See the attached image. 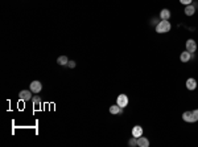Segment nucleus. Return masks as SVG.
Wrapping results in <instances>:
<instances>
[{"mask_svg": "<svg viewBox=\"0 0 198 147\" xmlns=\"http://www.w3.org/2000/svg\"><path fill=\"white\" fill-rule=\"evenodd\" d=\"M170 28H172V25H170L169 20H161L156 25V32L157 33H168Z\"/></svg>", "mask_w": 198, "mask_h": 147, "instance_id": "1", "label": "nucleus"}, {"mask_svg": "<svg viewBox=\"0 0 198 147\" xmlns=\"http://www.w3.org/2000/svg\"><path fill=\"white\" fill-rule=\"evenodd\" d=\"M116 103L120 106L121 109H124L127 105H128V97L126 94H119L118 98H116Z\"/></svg>", "mask_w": 198, "mask_h": 147, "instance_id": "2", "label": "nucleus"}, {"mask_svg": "<svg viewBox=\"0 0 198 147\" xmlns=\"http://www.w3.org/2000/svg\"><path fill=\"white\" fill-rule=\"evenodd\" d=\"M182 119H184L185 122H188V123H194V122H197L193 111H185L184 114H182Z\"/></svg>", "mask_w": 198, "mask_h": 147, "instance_id": "3", "label": "nucleus"}, {"mask_svg": "<svg viewBox=\"0 0 198 147\" xmlns=\"http://www.w3.org/2000/svg\"><path fill=\"white\" fill-rule=\"evenodd\" d=\"M30 90H32V93L38 94L40 91L42 90L41 82H40V81H32V82H30Z\"/></svg>", "mask_w": 198, "mask_h": 147, "instance_id": "4", "label": "nucleus"}, {"mask_svg": "<svg viewBox=\"0 0 198 147\" xmlns=\"http://www.w3.org/2000/svg\"><path fill=\"white\" fill-rule=\"evenodd\" d=\"M185 45H186V50L190 52V53H194V52L197 50V42L194 41L193 39H189Z\"/></svg>", "mask_w": 198, "mask_h": 147, "instance_id": "5", "label": "nucleus"}, {"mask_svg": "<svg viewBox=\"0 0 198 147\" xmlns=\"http://www.w3.org/2000/svg\"><path fill=\"white\" fill-rule=\"evenodd\" d=\"M19 98L21 101H29L32 99V90H21L19 93Z\"/></svg>", "mask_w": 198, "mask_h": 147, "instance_id": "6", "label": "nucleus"}, {"mask_svg": "<svg viewBox=\"0 0 198 147\" xmlns=\"http://www.w3.org/2000/svg\"><path fill=\"white\" fill-rule=\"evenodd\" d=\"M196 88H197L196 78H188L186 79V89L188 90H196Z\"/></svg>", "mask_w": 198, "mask_h": 147, "instance_id": "7", "label": "nucleus"}, {"mask_svg": "<svg viewBox=\"0 0 198 147\" xmlns=\"http://www.w3.org/2000/svg\"><path fill=\"white\" fill-rule=\"evenodd\" d=\"M121 111H123V109H121L120 106L118 105V103H115V105L110 106V113H111L112 115H116V114H121Z\"/></svg>", "mask_w": 198, "mask_h": 147, "instance_id": "8", "label": "nucleus"}, {"mask_svg": "<svg viewBox=\"0 0 198 147\" xmlns=\"http://www.w3.org/2000/svg\"><path fill=\"white\" fill-rule=\"evenodd\" d=\"M141 135H143V127L139 126V125L133 126V128H132V137L139 138V137H141Z\"/></svg>", "mask_w": 198, "mask_h": 147, "instance_id": "9", "label": "nucleus"}, {"mask_svg": "<svg viewBox=\"0 0 198 147\" xmlns=\"http://www.w3.org/2000/svg\"><path fill=\"white\" fill-rule=\"evenodd\" d=\"M190 59H191V53H190V52H188V50L182 52V53L180 54V60H181L182 62H189Z\"/></svg>", "mask_w": 198, "mask_h": 147, "instance_id": "10", "label": "nucleus"}, {"mask_svg": "<svg viewBox=\"0 0 198 147\" xmlns=\"http://www.w3.org/2000/svg\"><path fill=\"white\" fill-rule=\"evenodd\" d=\"M138 146L139 147H148L149 146V140H148V138H145V137H139L138 138Z\"/></svg>", "mask_w": 198, "mask_h": 147, "instance_id": "11", "label": "nucleus"}, {"mask_svg": "<svg viewBox=\"0 0 198 147\" xmlns=\"http://www.w3.org/2000/svg\"><path fill=\"white\" fill-rule=\"evenodd\" d=\"M160 19L161 20H169L170 19V11L168 8H164V10H161L160 12Z\"/></svg>", "mask_w": 198, "mask_h": 147, "instance_id": "12", "label": "nucleus"}, {"mask_svg": "<svg viewBox=\"0 0 198 147\" xmlns=\"http://www.w3.org/2000/svg\"><path fill=\"white\" fill-rule=\"evenodd\" d=\"M194 12H196V7L194 5H185V15L186 16H193Z\"/></svg>", "mask_w": 198, "mask_h": 147, "instance_id": "13", "label": "nucleus"}, {"mask_svg": "<svg viewBox=\"0 0 198 147\" xmlns=\"http://www.w3.org/2000/svg\"><path fill=\"white\" fill-rule=\"evenodd\" d=\"M57 64H58V65H61V66L68 65V64H69L68 57H66V56H60L58 59H57Z\"/></svg>", "mask_w": 198, "mask_h": 147, "instance_id": "14", "label": "nucleus"}, {"mask_svg": "<svg viewBox=\"0 0 198 147\" xmlns=\"http://www.w3.org/2000/svg\"><path fill=\"white\" fill-rule=\"evenodd\" d=\"M32 102H33V106H40L41 105V98H40L38 96L32 97Z\"/></svg>", "mask_w": 198, "mask_h": 147, "instance_id": "15", "label": "nucleus"}, {"mask_svg": "<svg viewBox=\"0 0 198 147\" xmlns=\"http://www.w3.org/2000/svg\"><path fill=\"white\" fill-rule=\"evenodd\" d=\"M128 146H131V147L138 146V138H135V137L131 138V139L128 140Z\"/></svg>", "mask_w": 198, "mask_h": 147, "instance_id": "16", "label": "nucleus"}, {"mask_svg": "<svg viewBox=\"0 0 198 147\" xmlns=\"http://www.w3.org/2000/svg\"><path fill=\"white\" fill-rule=\"evenodd\" d=\"M180 3L184 5H190L191 3H193V0H180Z\"/></svg>", "mask_w": 198, "mask_h": 147, "instance_id": "17", "label": "nucleus"}, {"mask_svg": "<svg viewBox=\"0 0 198 147\" xmlns=\"http://www.w3.org/2000/svg\"><path fill=\"white\" fill-rule=\"evenodd\" d=\"M68 66L69 68H75V61H69V64H68Z\"/></svg>", "mask_w": 198, "mask_h": 147, "instance_id": "18", "label": "nucleus"}, {"mask_svg": "<svg viewBox=\"0 0 198 147\" xmlns=\"http://www.w3.org/2000/svg\"><path fill=\"white\" fill-rule=\"evenodd\" d=\"M193 114H194V117H196V119H197V121H198V109L193 110Z\"/></svg>", "mask_w": 198, "mask_h": 147, "instance_id": "19", "label": "nucleus"}]
</instances>
